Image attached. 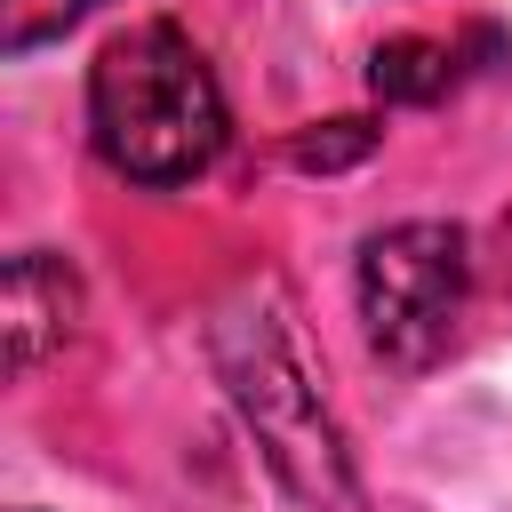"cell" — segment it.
Returning <instances> with one entry per match:
<instances>
[{
	"label": "cell",
	"instance_id": "6",
	"mask_svg": "<svg viewBox=\"0 0 512 512\" xmlns=\"http://www.w3.org/2000/svg\"><path fill=\"white\" fill-rule=\"evenodd\" d=\"M376 120H320V128H296V144H288V160L296 168H312V176H336V168H360L368 152H376Z\"/></svg>",
	"mask_w": 512,
	"mask_h": 512
},
{
	"label": "cell",
	"instance_id": "4",
	"mask_svg": "<svg viewBox=\"0 0 512 512\" xmlns=\"http://www.w3.org/2000/svg\"><path fill=\"white\" fill-rule=\"evenodd\" d=\"M0 312H8V376H32V368L72 336V312H80V280H72V264L48 256V248L8 256Z\"/></svg>",
	"mask_w": 512,
	"mask_h": 512
},
{
	"label": "cell",
	"instance_id": "7",
	"mask_svg": "<svg viewBox=\"0 0 512 512\" xmlns=\"http://www.w3.org/2000/svg\"><path fill=\"white\" fill-rule=\"evenodd\" d=\"M96 0H0V48L8 56H24V48H40V40H56L64 24H80Z\"/></svg>",
	"mask_w": 512,
	"mask_h": 512
},
{
	"label": "cell",
	"instance_id": "2",
	"mask_svg": "<svg viewBox=\"0 0 512 512\" xmlns=\"http://www.w3.org/2000/svg\"><path fill=\"white\" fill-rule=\"evenodd\" d=\"M216 368H224L240 416L256 424V448H264V464L280 472V488H288L296 504H312V512H336V504L352 496V464H344V440H336L312 376L296 368L280 320H264V312H224V328H216Z\"/></svg>",
	"mask_w": 512,
	"mask_h": 512
},
{
	"label": "cell",
	"instance_id": "5",
	"mask_svg": "<svg viewBox=\"0 0 512 512\" xmlns=\"http://www.w3.org/2000/svg\"><path fill=\"white\" fill-rule=\"evenodd\" d=\"M448 80H456V48L416 40V32H400V40H384V48L368 56V88H376L384 104H440Z\"/></svg>",
	"mask_w": 512,
	"mask_h": 512
},
{
	"label": "cell",
	"instance_id": "1",
	"mask_svg": "<svg viewBox=\"0 0 512 512\" xmlns=\"http://www.w3.org/2000/svg\"><path fill=\"white\" fill-rule=\"evenodd\" d=\"M88 128L128 184H192L224 152V88L176 24H136L88 72Z\"/></svg>",
	"mask_w": 512,
	"mask_h": 512
},
{
	"label": "cell",
	"instance_id": "3",
	"mask_svg": "<svg viewBox=\"0 0 512 512\" xmlns=\"http://www.w3.org/2000/svg\"><path fill=\"white\" fill-rule=\"evenodd\" d=\"M464 296H472V248L440 216L392 224L360 248V320L376 360L392 368H432L464 320Z\"/></svg>",
	"mask_w": 512,
	"mask_h": 512
}]
</instances>
